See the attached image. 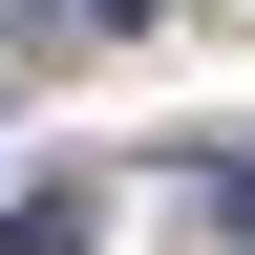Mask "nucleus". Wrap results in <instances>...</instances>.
Returning a JSON list of instances; mask_svg holds the SVG:
<instances>
[{
  "label": "nucleus",
  "instance_id": "obj_1",
  "mask_svg": "<svg viewBox=\"0 0 255 255\" xmlns=\"http://www.w3.org/2000/svg\"><path fill=\"white\" fill-rule=\"evenodd\" d=\"M191 213H213V234L255 255V149H191Z\"/></svg>",
  "mask_w": 255,
  "mask_h": 255
},
{
  "label": "nucleus",
  "instance_id": "obj_2",
  "mask_svg": "<svg viewBox=\"0 0 255 255\" xmlns=\"http://www.w3.org/2000/svg\"><path fill=\"white\" fill-rule=\"evenodd\" d=\"M0 255H85V191H21V213H0Z\"/></svg>",
  "mask_w": 255,
  "mask_h": 255
}]
</instances>
